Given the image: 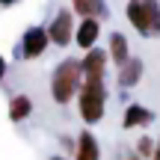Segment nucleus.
Listing matches in <instances>:
<instances>
[{
    "label": "nucleus",
    "mask_w": 160,
    "mask_h": 160,
    "mask_svg": "<svg viewBox=\"0 0 160 160\" xmlns=\"http://www.w3.org/2000/svg\"><path fill=\"white\" fill-rule=\"evenodd\" d=\"M83 86V68H80V59H62L57 65L51 77V95L57 104H68L71 98L80 92Z\"/></svg>",
    "instance_id": "f257e3e1"
},
{
    "label": "nucleus",
    "mask_w": 160,
    "mask_h": 160,
    "mask_svg": "<svg viewBox=\"0 0 160 160\" xmlns=\"http://www.w3.org/2000/svg\"><path fill=\"white\" fill-rule=\"evenodd\" d=\"M77 110H80V119L86 125H98L104 119V110H107L104 80H83V86L77 92Z\"/></svg>",
    "instance_id": "f03ea898"
},
{
    "label": "nucleus",
    "mask_w": 160,
    "mask_h": 160,
    "mask_svg": "<svg viewBox=\"0 0 160 160\" xmlns=\"http://www.w3.org/2000/svg\"><path fill=\"white\" fill-rule=\"evenodd\" d=\"M125 12L139 36H160V3H154V0H133V3H128Z\"/></svg>",
    "instance_id": "7ed1b4c3"
},
{
    "label": "nucleus",
    "mask_w": 160,
    "mask_h": 160,
    "mask_svg": "<svg viewBox=\"0 0 160 160\" xmlns=\"http://www.w3.org/2000/svg\"><path fill=\"white\" fill-rule=\"evenodd\" d=\"M48 39L53 42V45L65 48L71 39H74V18H71V9H59L57 18L51 21V27H48Z\"/></svg>",
    "instance_id": "20e7f679"
},
{
    "label": "nucleus",
    "mask_w": 160,
    "mask_h": 160,
    "mask_svg": "<svg viewBox=\"0 0 160 160\" xmlns=\"http://www.w3.org/2000/svg\"><path fill=\"white\" fill-rule=\"evenodd\" d=\"M51 39H48V30L45 27H30L21 39V57L24 59H39L42 53L48 51Z\"/></svg>",
    "instance_id": "39448f33"
},
{
    "label": "nucleus",
    "mask_w": 160,
    "mask_h": 160,
    "mask_svg": "<svg viewBox=\"0 0 160 160\" xmlns=\"http://www.w3.org/2000/svg\"><path fill=\"white\" fill-rule=\"evenodd\" d=\"M104 65H107V53L95 51L92 48L83 59H80V68H83V80H104Z\"/></svg>",
    "instance_id": "423d86ee"
},
{
    "label": "nucleus",
    "mask_w": 160,
    "mask_h": 160,
    "mask_svg": "<svg viewBox=\"0 0 160 160\" xmlns=\"http://www.w3.org/2000/svg\"><path fill=\"white\" fill-rule=\"evenodd\" d=\"M98 36H101V21H80L77 24V30H74V42H77V48H83L86 53L95 48V42H98Z\"/></svg>",
    "instance_id": "0eeeda50"
},
{
    "label": "nucleus",
    "mask_w": 160,
    "mask_h": 160,
    "mask_svg": "<svg viewBox=\"0 0 160 160\" xmlns=\"http://www.w3.org/2000/svg\"><path fill=\"white\" fill-rule=\"evenodd\" d=\"M74 160H101V148H98V139L92 137L89 131H83L77 137V151Z\"/></svg>",
    "instance_id": "6e6552de"
},
{
    "label": "nucleus",
    "mask_w": 160,
    "mask_h": 160,
    "mask_svg": "<svg viewBox=\"0 0 160 160\" xmlns=\"http://www.w3.org/2000/svg\"><path fill=\"white\" fill-rule=\"evenodd\" d=\"M151 122V110H145L142 104H131V107L125 110V119H122V128L125 131H131V128H142Z\"/></svg>",
    "instance_id": "1a4fd4ad"
},
{
    "label": "nucleus",
    "mask_w": 160,
    "mask_h": 160,
    "mask_svg": "<svg viewBox=\"0 0 160 160\" xmlns=\"http://www.w3.org/2000/svg\"><path fill=\"white\" fill-rule=\"evenodd\" d=\"M139 77H142V59H128L125 65L119 68V86H133V83H139Z\"/></svg>",
    "instance_id": "9d476101"
},
{
    "label": "nucleus",
    "mask_w": 160,
    "mask_h": 160,
    "mask_svg": "<svg viewBox=\"0 0 160 160\" xmlns=\"http://www.w3.org/2000/svg\"><path fill=\"white\" fill-rule=\"evenodd\" d=\"M110 59H113L119 68L131 59V53H128V39L122 33H113V36H110Z\"/></svg>",
    "instance_id": "9b49d317"
},
{
    "label": "nucleus",
    "mask_w": 160,
    "mask_h": 160,
    "mask_svg": "<svg viewBox=\"0 0 160 160\" xmlns=\"http://www.w3.org/2000/svg\"><path fill=\"white\" fill-rule=\"evenodd\" d=\"M30 113H33V101H30L27 95H15L12 98V104H9V119L12 122H24Z\"/></svg>",
    "instance_id": "f8f14e48"
},
{
    "label": "nucleus",
    "mask_w": 160,
    "mask_h": 160,
    "mask_svg": "<svg viewBox=\"0 0 160 160\" xmlns=\"http://www.w3.org/2000/svg\"><path fill=\"white\" fill-rule=\"evenodd\" d=\"M74 12L83 15V21L89 18V21H98V18L107 15V6L104 3H89V0H74Z\"/></svg>",
    "instance_id": "ddd939ff"
},
{
    "label": "nucleus",
    "mask_w": 160,
    "mask_h": 160,
    "mask_svg": "<svg viewBox=\"0 0 160 160\" xmlns=\"http://www.w3.org/2000/svg\"><path fill=\"white\" fill-rule=\"evenodd\" d=\"M137 157L142 160V157H154V148H157V139H151V137H139L137 139Z\"/></svg>",
    "instance_id": "4468645a"
},
{
    "label": "nucleus",
    "mask_w": 160,
    "mask_h": 160,
    "mask_svg": "<svg viewBox=\"0 0 160 160\" xmlns=\"http://www.w3.org/2000/svg\"><path fill=\"white\" fill-rule=\"evenodd\" d=\"M3 77H6V59L0 57V80H3Z\"/></svg>",
    "instance_id": "2eb2a0df"
},
{
    "label": "nucleus",
    "mask_w": 160,
    "mask_h": 160,
    "mask_svg": "<svg viewBox=\"0 0 160 160\" xmlns=\"http://www.w3.org/2000/svg\"><path fill=\"white\" fill-rule=\"evenodd\" d=\"M119 160H139V157H137V154H122Z\"/></svg>",
    "instance_id": "dca6fc26"
},
{
    "label": "nucleus",
    "mask_w": 160,
    "mask_h": 160,
    "mask_svg": "<svg viewBox=\"0 0 160 160\" xmlns=\"http://www.w3.org/2000/svg\"><path fill=\"white\" fill-rule=\"evenodd\" d=\"M151 160H160V139H157V148H154V157Z\"/></svg>",
    "instance_id": "f3484780"
},
{
    "label": "nucleus",
    "mask_w": 160,
    "mask_h": 160,
    "mask_svg": "<svg viewBox=\"0 0 160 160\" xmlns=\"http://www.w3.org/2000/svg\"><path fill=\"white\" fill-rule=\"evenodd\" d=\"M51 160H65V157H51Z\"/></svg>",
    "instance_id": "a211bd4d"
}]
</instances>
